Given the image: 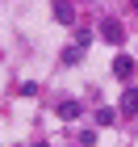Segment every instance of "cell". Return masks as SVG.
<instances>
[{
	"label": "cell",
	"mask_w": 138,
	"mask_h": 147,
	"mask_svg": "<svg viewBox=\"0 0 138 147\" xmlns=\"http://www.w3.org/2000/svg\"><path fill=\"white\" fill-rule=\"evenodd\" d=\"M130 9H134V13H138V0H130Z\"/></svg>",
	"instance_id": "9"
},
{
	"label": "cell",
	"mask_w": 138,
	"mask_h": 147,
	"mask_svg": "<svg viewBox=\"0 0 138 147\" xmlns=\"http://www.w3.org/2000/svg\"><path fill=\"white\" fill-rule=\"evenodd\" d=\"M80 59H84V46H80V42H71V46H63V55H59V63H63V67H75Z\"/></svg>",
	"instance_id": "5"
},
{
	"label": "cell",
	"mask_w": 138,
	"mask_h": 147,
	"mask_svg": "<svg viewBox=\"0 0 138 147\" xmlns=\"http://www.w3.org/2000/svg\"><path fill=\"white\" fill-rule=\"evenodd\" d=\"M80 113H84V105H80V101H63V105H59V118H63V122L80 118Z\"/></svg>",
	"instance_id": "6"
},
{
	"label": "cell",
	"mask_w": 138,
	"mask_h": 147,
	"mask_svg": "<svg viewBox=\"0 0 138 147\" xmlns=\"http://www.w3.org/2000/svg\"><path fill=\"white\" fill-rule=\"evenodd\" d=\"M117 113H121V109H113V105H101V109H96V126H113V122H117Z\"/></svg>",
	"instance_id": "7"
},
{
	"label": "cell",
	"mask_w": 138,
	"mask_h": 147,
	"mask_svg": "<svg viewBox=\"0 0 138 147\" xmlns=\"http://www.w3.org/2000/svg\"><path fill=\"white\" fill-rule=\"evenodd\" d=\"M121 113H126V118L138 113V88L134 84H126V92H121Z\"/></svg>",
	"instance_id": "4"
},
{
	"label": "cell",
	"mask_w": 138,
	"mask_h": 147,
	"mask_svg": "<svg viewBox=\"0 0 138 147\" xmlns=\"http://www.w3.org/2000/svg\"><path fill=\"white\" fill-rule=\"evenodd\" d=\"M55 21L59 25H75V4L71 0H55Z\"/></svg>",
	"instance_id": "2"
},
{
	"label": "cell",
	"mask_w": 138,
	"mask_h": 147,
	"mask_svg": "<svg viewBox=\"0 0 138 147\" xmlns=\"http://www.w3.org/2000/svg\"><path fill=\"white\" fill-rule=\"evenodd\" d=\"M96 34H101L105 42H113V46H121V42H126V30H121V21H117V17H105Z\"/></svg>",
	"instance_id": "1"
},
{
	"label": "cell",
	"mask_w": 138,
	"mask_h": 147,
	"mask_svg": "<svg viewBox=\"0 0 138 147\" xmlns=\"http://www.w3.org/2000/svg\"><path fill=\"white\" fill-rule=\"evenodd\" d=\"M134 67H138L134 55H117V59H113V76H117V80H130V76H134Z\"/></svg>",
	"instance_id": "3"
},
{
	"label": "cell",
	"mask_w": 138,
	"mask_h": 147,
	"mask_svg": "<svg viewBox=\"0 0 138 147\" xmlns=\"http://www.w3.org/2000/svg\"><path fill=\"white\" fill-rule=\"evenodd\" d=\"M75 139H80L84 147H92V143H96V130H80V135H75Z\"/></svg>",
	"instance_id": "8"
}]
</instances>
